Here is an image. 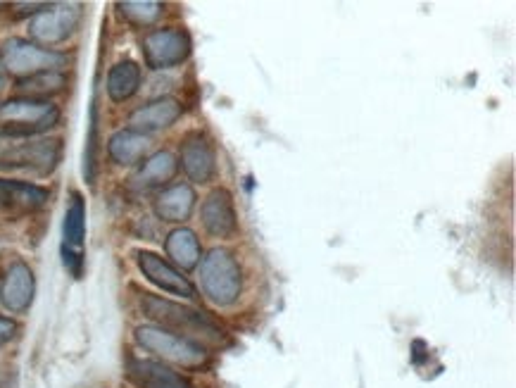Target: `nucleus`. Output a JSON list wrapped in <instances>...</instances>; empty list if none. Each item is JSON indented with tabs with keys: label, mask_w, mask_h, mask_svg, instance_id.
Segmentation results:
<instances>
[{
	"label": "nucleus",
	"mask_w": 516,
	"mask_h": 388,
	"mask_svg": "<svg viewBox=\"0 0 516 388\" xmlns=\"http://www.w3.org/2000/svg\"><path fill=\"white\" fill-rule=\"evenodd\" d=\"M138 303H141L143 315L153 319L155 327L169 329L174 331V334L186 336V339H191L195 343H219L224 339L222 327H219L207 312L174 303V300L169 298L153 296V293H141Z\"/></svg>",
	"instance_id": "f257e3e1"
},
{
	"label": "nucleus",
	"mask_w": 516,
	"mask_h": 388,
	"mask_svg": "<svg viewBox=\"0 0 516 388\" xmlns=\"http://www.w3.org/2000/svg\"><path fill=\"white\" fill-rule=\"evenodd\" d=\"M5 89V70H3V62H0V93Z\"/></svg>",
	"instance_id": "393cba45"
},
{
	"label": "nucleus",
	"mask_w": 516,
	"mask_h": 388,
	"mask_svg": "<svg viewBox=\"0 0 516 388\" xmlns=\"http://www.w3.org/2000/svg\"><path fill=\"white\" fill-rule=\"evenodd\" d=\"M193 43L186 29L179 27H167V29H155L146 34L143 39V58L150 70L160 72L169 70V67L181 65L191 55Z\"/></svg>",
	"instance_id": "6e6552de"
},
{
	"label": "nucleus",
	"mask_w": 516,
	"mask_h": 388,
	"mask_svg": "<svg viewBox=\"0 0 516 388\" xmlns=\"http://www.w3.org/2000/svg\"><path fill=\"white\" fill-rule=\"evenodd\" d=\"M179 165L193 184H210L217 177V155L210 139L200 131L188 134L181 143Z\"/></svg>",
	"instance_id": "9b49d317"
},
{
	"label": "nucleus",
	"mask_w": 516,
	"mask_h": 388,
	"mask_svg": "<svg viewBox=\"0 0 516 388\" xmlns=\"http://www.w3.org/2000/svg\"><path fill=\"white\" fill-rule=\"evenodd\" d=\"M195 196L191 184H172L165 191H160L153 200V210L160 222L167 224H184L191 219L195 210Z\"/></svg>",
	"instance_id": "dca6fc26"
},
{
	"label": "nucleus",
	"mask_w": 516,
	"mask_h": 388,
	"mask_svg": "<svg viewBox=\"0 0 516 388\" xmlns=\"http://www.w3.org/2000/svg\"><path fill=\"white\" fill-rule=\"evenodd\" d=\"M62 112L50 100L10 98L0 103V136L5 139H31L60 124Z\"/></svg>",
	"instance_id": "f03ea898"
},
{
	"label": "nucleus",
	"mask_w": 516,
	"mask_h": 388,
	"mask_svg": "<svg viewBox=\"0 0 516 388\" xmlns=\"http://www.w3.org/2000/svg\"><path fill=\"white\" fill-rule=\"evenodd\" d=\"M17 331H20V324H17L15 319L0 315V346H3V343H8V341L15 339Z\"/></svg>",
	"instance_id": "b1692460"
},
{
	"label": "nucleus",
	"mask_w": 516,
	"mask_h": 388,
	"mask_svg": "<svg viewBox=\"0 0 516 388\" xmlns=\"http://www.w3.org/2000/svg\"><path fill=\"white\" fill-rule=\"evenodd\" d=\"M200 289L205 298L219 305V308H229L234 305L243 293V272L238 265L236 255L224 248H215L200 260L198 265Z\"/></svg>",
	"instance_id": "7ed1b4c3"
},
{
	"label": "nucleus",
	"mask_w": 516,
	"mask_h": 388,
	"mask_svg": "<svg viewBox=\"0 0 516 388\" xmlns=\"http://www.w3.org/2000/svg\"><path fill=\"white\" fill-rule=\"evenodd\" d=\"M36 293L34 272L27 262H12L8 272H5L3 284H0V303L5 310L22 315L31 308Z\"/></svg>",
	"instance_id": "4468645a"
},
{
	"label": "nucleus",
	"mask_w": 516,
	"mask_h": 388,
	"mask_svg": "<svg viewBox=\"0 0 516 388\" xmlns=\"http://www.w3.org/2000/svg\"><path fill=\"white\" fill-rule=\"evenodd\" d=\"M67 77L62 72H41L34 74V77L17 79L15 91L20 93L22 98H36V100H48L50 96H58V93L65 91Z\"/></svg>",
	"instance_id": "4be33fe9"
},
{
	"label": "nucleus",
	"mask_w": 516,
	"mask_h": 388,
	"mask_svg": "<svg viewBox=\"0 0 516 388\" xmlns=\"http://www.w3.org/2000/svg\"><path fill=\"white\" fill-rule=\"evenodd\" d=\"M184 115V105L176 98H155L150 103L143 105V108L134 110L129 115V129L136 131V134L150 136L157 134V131H165L174 127L176 122Z\"/></svg>",
	"instance_id": "ddd939ff"
},
{
	"label": "nucleus",
	"mask_w": 516,
	"mask_h": 388,
	"mask_svg": "<svg viewBox=\"0 0 516 388\" xmlns=\"http://www.w3.org/2000/svg\"><path fill=\"white\" fill-rule=\"evenodd\" d=\"M117 10L134 27H153L165 15V5L155 0H127V3H117Z\"/></svg>",
	"instance_id": "5701e85b"
},
{
	"label": "nucleus",
	"mask_w": 516,
	"mask_h": 388,
	"mask_svg": "<svg viewBox=\"0 0 516 388\" xmlns=\"http://www.w3.org/2000/svg\"><path fill=\"white\" fill-rule=\"evenodd\" d=\"M84 236H86V203L79 193H72L65 212V227H62V262L72 272V277H81L84 272Z\"/></svg>",
	"instance_id": "1a4fd4ad"
},
{
	"label": "nucleus",
	"mask_w": 516,
	"mask_h": 388,
	"mask_svg": "<svg viewBox=\"0 0 516 388\" xmlns=\"http://www.w3.org/2000/svg\"><path fill=\"white\" fill-rule=\"evenodd\" d=\"M62 158V141L39 139L24 141L0 150V170L29 172L36 177H48L58 170Z\"/></svg>",
	"instance_id": "423d86ee"
},
{
	"label": "nucleus",
	"mask_w": 516,
	"mask_h": 388,
	"mask_svg": "<svg viewBox=\"0 0 516 388\" xmlns=\"http://www.w3.org/2000/svg\"><path fill=\"white\" fill-rule=\"evenodd\" d=\"M0 62L5 72L15 74L17 79H27L41 72H62V67L69 65V55L15 36L0 46Z\"/></svg>",
	"instance_id": "39448f33"
},
{
	"label": "nucleus",
	"mask_w": 516,
	"mask_h": 388,
	"mask_svg": "<svg viewBox=\"0 0 516 388\" xmlns=\"http://www.w3.org/2000/svg\"><path fill=\"white\" fill-rule=\"evenodd\" d=\"M150 139L143 134H136L131 129H119L110 136L108 153L110 158L122 167H134L148 155Z\"/></svg>",
	"instance_id": "aec40b11"
},
{
	"label": "nucleus",
	"mask_w": 516,
	"mask_h": 388,
	"mask_svg": "<svg viewBox=\"0 0 516 388\" xmlns=\"http://www.w3.org/2000/svg\"><path fill=\"white\" fill-rule=\"evenodd\" d=\"M127 377L138 388H191L179 372L155 360H131Z\"/></svg>",
	"instance_id": "a211bd4d"
},
{
	"label": "nucleus",
	"mask_w": 516,
	"mask_h": 388,
	"mask_svg": "<svg viewBox=\"0 0 516 388\" xmlns=\"http://www.w3.org/2000/svg\"><path fill=\"white\" fill-rule=\"evenodd\" d=\"M179 172V160H176L174 153L169 150H157V153L150 155L141 162L134 177H131V186L138 191H150L160 189V186L169 184Z\"/></svg>",
	"instance_id": "f3484780"
},
{
	"label": "nucleus",
	"mask_w": 516,
	"mask_h": 388,
	"mask_svg": "<svg viewBox=\"0 0 516 388\" xmlns=\"http://www.w3.org/2000/svg\"><path fill=\"white\" fill-rule=\"evenodd\" d=\"M165 250L167 258L174 262L176 269H195L203 260V246H200V239L195 236V231L179 227L169 231L165 239Z\"/></svg>",
	"instance_id": "6ab92c4d"
},
{
	"label": "nucleus",
	"mask_w": 516,
	"mask_h": 388,
	"mask_svg": "<svg viewBox=\"0 0 516 388\" xmlns=\"http://www.w3.org/2000/svg\"><path fill=\"white\" fill-rule=\"evenodd\" d=\"M136 265H138V269H141L143 277L150 281V284H155L157 289L169 293V296H179L186 300L198 298L195 286L188 281V277L181 274V269H176L172 262L160 258L157 253H150V250H138Z\"/></svg>",
	"instance_id": "9d476101"
},
{
	"label": "nucleus",
	"mask_w": 516,
	"mask_h": 388,
	"mask_svg": "<svg viewBox=\"0 0 516 388\" xmlns=\"http://www.w3.org/2000/svg\"><path fill=\"white\" fill-rule=\"evenodd\" d=\"M50 191L29 181L0 179V212L8 215H29L46 208Z\"/></svg>",
	"instance_id": "2eb2a0df"
},
{
	"label": "nucleus",
	"mask_w": 516,
	"mask_h": 388,
	"mask_svg": "<svg viewBox=\"0 0 516 388\" xmlns=\"http://www.w3.org/2000/svg\"><path fill=\"white\" fill-rule=\"evenodd\" d=\"M200 222L212 239H234L238 231V215L234 196L226 189H215L203 200Z\"/></svg>",
	"instance_id": "f8f14e48"
},
{
	"label": "nucleus",
	"mask_w": 516,
	"mask_h": 388,
	"mask_svg": "<svg viewBox=\"0 0 516 388\" xmlns=\"http://www.w3.org/2000/svg\"><path fill=\"white\" fill-rule=\"evenodd\" d=\"M81 17H84V8L79 3L46 5L29 22L31 41L39 43L43 48L60 46V43H65L79 29Z\"/></svg>",
	"instance_id": "0eeeda50"
},
{
	"label": "nucleus",
	"mask_w": 516,
	"mask_h": 388,
	"mask_svg": "<svg viewBox=\"0 0 516 388\" xmlns=\"http://www.w3.org/2000/svg\"><path fill=\"white\" fill-rule=\"evenodd\" d=\"M136 343L153 353L162 362L184 369H203L210 362V353L203 343H195L186 336L174 334V331L155 327V324H143L136 329Z\"/></svg>",
	"instance_id": "20e7f679"
},
{
	"label": "nucleus",
	"mask_w": 516,
	"mask_h": 388,
	"mask_svg": "<svg viewBox=\"0 0 516 388\" xmlns=\"http://www.w3.org/2000/svg\"><path fill=\"white\" fill-rule=\"evenodd\" d=\"M141 89V67L134 60H122L108 72V96L112 103H124Z\"/></svg>",
	"instance_id": "412c9836"
}]
</instances>
